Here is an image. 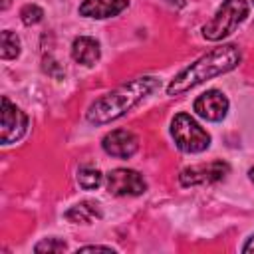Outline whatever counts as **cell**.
Listing matches in <instances>:
<instances>
[{
  "instance_id": "cell-8",
  "label": "cell",
  "mask_w": 254,
  "mask_h": 254,
  "mask_svg": "<svg viewBox=\"0 0 254 254\" xmlns=\"http://www.w3.org/2000/svg\"><path fill=\"white\" fill-rule=\"evenodd\" d=\"M228 107H230V101L220 89H208L200 93L192 103L194 113L204 121H212V123L222 121L228 113Z\"/></svg>"
},
{
  "instance_id": "cell-9",
  "label": "cell",
  "mask_w": 254,
  "mask_h": 254,
  "mask_svg": "<svg viewBox=\"0 0 254 254\" xmlns=\"http://www.w3.org/2000/svg\"><path fill=\"white\" fill-rule=\"evenodd\" d=\"M101 147L115 159H129L139 149V139L129 129H113L101 139Z\"/></svg>"
},
{
  "instance_id": "cell-4",
  "label": "cell",
  "mask_w": 254,
  "mask_h": 254,
  "mask_svg": "<svg viewBox=\"0 0 254 254\" xmlns=\"http://www.w3.org/2000/svg\"><path fill=\"white\" fill-rule=\"evenodd\" d=\"M171 135L183 153H202L210 147V135L189 113L181 111L171 121Z\"/></svg>"
},
{
  "instance_id": "cell-20",
  "label": "cell",
  "mask_w": 254,
  "mask_h": 254,
  "mask_svg": "<svg viewBox=\"0 0 254 254\" xmlns=\"http://www.w3.org/2000/svg\"><path fill=\"white\" fill-rule=\"evenodd\" d=\"M252 2H254V0H252Z\"/></svg>"
},
{
  "instance_id": "cell-15",
  "label": "cell",
  "mask_w": 254,
  "mask_h": 254,
  "mask_svg": "<svg viewBox=\"0 0 254 254\" xmlns=\"http://www.w3.org/2000/svg\"><path fill=\"white\" fill-rule=\"evenodd\" d=\"M42 18H44V10H42L38 4H26V6H22V10H20V20H22L26 26H34V24L42 22Z\"/></svg>"
},
{
  "instance_id": "cell-17",
  "label": "cell",
  "mask_w": 254,
  "mask_h": 254,
  "mask_svg": "<svg viewBox=\"0 0 254 254\" xmlns=\"http://www.w3.org/2000/svg\"><path fill=\"white\" fill-rule=\"evenodd\" d=\"M77 254L79 252H115V248H111V246H99V244H91V246H81V248H77L75 250Z\"/></svg>"
},
{
  "instance_id": "cell-6",
  "label": "cell",
  "mask_w": 254,
  "mask_h": 254,
  "mask_svg": "<svg viewBox=\"0 0 254 254\" xmlns=\"http://www.w3.org/2000/svg\"><path fill=\"white\" fill-rule=\"evenodd\" d=\"M0 141L2 145H12L20 141L28 129V115L14 105L8 97H2V113H0Z\"/></svg>"
},
{
  "instance_id": "cell-12",
  "label": "cell",
  "mask_w": 254,
  "mask_h": 254,
  "mask_svg": "<svg viewBox=\"0 0 254 254\" xmlns=\"http://www.w3.org/2000/svg\"><path fill=\"white\" fill-rule=\"evenodd\" d=\"M65 218L73 224H91L101 218V208L95 200H81L65 210Z\"/></svg>"
},
{
  "instance_id": "cell-18",
  "label": "cell",
  "mask_w": 254,
  "mask_h": 254,
  "mask_svg": "<svg viewBox=\"0 0 254 254\" xmlns=\"http://www.w3.org/2000/svg\"><path fill=\"white\" fill-rule=\"evenodd\" d=\"M242 252H254V234L244 242V246H242Z\"/></svg>"
},
{
  "instance_id": "cell-14",
  "label": "cell",
  "mask_w": 254,
  "mask_h": 254,
  "mask_svg": "<svg viewBox=\"0 0 254 254\" xmlns=\"http://www.w3.org/2000/svg\"><path fill=\"white\" fill-rule=\"evenodd\" d=\"M103 183V175L99 169H93V167H81L77 171V185L85 190H93L97 189L99 185Z\"/></svg>"
},
{
  "instance_id": "cell-5",
  "label": "cell",
  "mask_w": 254,
  "mask_h": 254,
  "mask_svg": "<svg viewBox=\"0 0 254 254\" xmlns=\"http://www.w3.org/2000/svg\"><path fill=\"white\" fill-rule=\"evenodd\" d=\"M230 173V165L226 161H210V163H198L183 169L179 173V183L183 187H198V185H212Z\"/></svg>"
},
{
  "instance_id": "cell-13",
  "label": "cell",
  "mask_w": 254,
  "mask_h": 254,
  "mask_svg": "<svg viewBox=\"0 0 254 254\" xmlns=\"http://www.w3.org/2000/svg\"><path fill=\"white\" fill-rule=\"evenodd\" d=\"M22 52V44H20V38L16 36V32L12 30H4L2 36H0V56L2 60H14L18 58Z\"/></svg>"
},
{
  "instance_id": "cell-1",
  "label": "cell",
  "mask_w": 254,
  "mask_h": 254,
  "mask_svg": "<svg viewBox=\"0 0 254 254\" xmlns=\"http://www.w3.org/2000/svg\"><path fill=\"white\" fill-rule=\"evenodd\" d=\"M159 87V79L153 75H141L129 79L115 89L97 97L85 111V119L91 125H105L119 117H123L129 109L141 103L147 95H151Z\"/></svg>"
},
{
  "instance_id": "cell-10",
  "label": "cell",
  "mask_w": 254,
  "mask_h": 254,
  "mask_svg": "<svg viewBox=\"0 0 254 254\" xmlns=\"http://www.w3.org/2000/svg\"><path fill=\"white\" fill-rule=\"evenodd\" d=\"M127 6H129V0H83L79 4V16L105 20V18L117 16Z\"/></svg>"
},
{
  "instance_id": "cell-19",
  "label": "cell",
  "mask_w": 254,
  "mask_h": 254,
  "mask_svg": "<svg viewBox=\"0 0 254 254\" xmlns=\"http://www.w3.org/2000/svg\"><path fill=\"white\" fill-rule=\"evenodd\" d=\"M248 177H250V181H252V183H254V167H252V169H250V171H248Z\"/></svg>"
},
{
  "instance_id": "cell-2",
  "label": "cell",
  "mask_w": 254,
  "mask_h": 254,
  "mask_svg": "<svg viewBox=\"0 0 254 254\" xmlns=\"http://www.w3.org/2000/svg\"><path fill=\"white\" fill-rule=\"evenodd\" d=\"M240 48L236 44H224L220 48L210 50L208 54L200 56L196 62H192L189 67H185L183 71H179L167 85V95H183L187 91H190L192 87L218 77L222 73L232 71L238 64H240Z\"/></svg>"
},
{
  "instance_id": "cell-11",
  "label": "cell",
  "mask_w": 254,
  "mask_h": 254,
  "mask_svg": "<svg viewBox=\"0 0 254 254\" xmlns=\"http://www.w3.org/2000/svg\"><path fill=\"white\" fill-rule=\"evenodd\" d=\"M71 58L81 65H93L101 58L99 42L91 36H77L71 42Z\"/></svg>"
},
{
  "instance_id": "cell-7",
  "label": "cell",
  "mask_w": 254,
  "mask_h": 254,
  "mask_svg": "<svg viewBox=\"0 0 254 254\" xmlns=\"http://www.w3.org/2000/svg\"><path fill=\"white\" fill-rule=\"evenodd\" d=\"M107 190L115 196H137L147 190V183L139 171L121 167L107 175Z\"/></svg>"
},
{
  "instance_id": "cell-16",
  "label": "cell",
  "mask_w": 254,
  "mask_h": 254,
  "mask_svg": "<svg viewBox=\"0 0 254 254\" xmlns=\"http://www.w3.org/2000/svg\"><path fill=\"white\" fill-rule=\"evenodd\" d=\"M67 248V244L60 238H44L42 242H38L34 246V252H64Z\"/></svg>"
},
{
  "instance_id": "cell-3",
  "label": "cell",
  "mask_w": 254,
  "mask_h": 254,
  "mask_svg": "<svg viewBox=\"0 0 254 254\" xmlns=\"http://www.w3.org/2000/svg\"><path fill=\"white\" fill-rule=\"evenodd\" d=\"M250 6L246 0H224L214 16L202 26V36L208 42H218L230 36L248 16Z\"/></svg>"
}]
</instances>
